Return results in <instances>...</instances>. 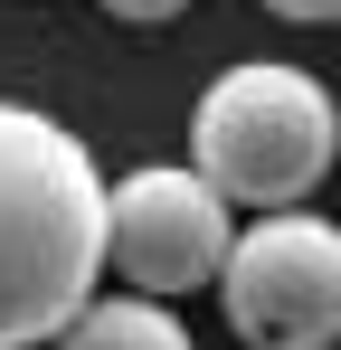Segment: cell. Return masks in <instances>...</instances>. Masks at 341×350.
I'll return each mask as SVG.
<instances>
[{
  "label": "cell",
  "instance_id": "cell-4",
  "mask_svg": "<svg viewBox=\"0 0 341 350\" xmlns=\"http://www.w3.org/2000/svg\"><path fill=\"white\" fill-rule=\"evenodd\" d=\"M227 208L237 199L199 161H142V171H123V189H114V275L133 293H162V303L218 284L227 256H237Z\"/></svg>",
  "mask_w": 341,
  "mask_h": 350
},
{
  "label": "cell",
  "instance_id": "cell-2",
  "mask_svg": "<svg viewBox=\"0 0 341 350\" xmlns=\"http://www.w3.org/2000/svg\"><path fill=\"white\" fill-rule=\"evenodd\" d=\"M190 161L218 180L237 208H256V218L303 208L341 161V105H332L323 76H303L284 57H247L199 95Z\"/></svg>",
  "mask_w": 341,
  "mask_h": 350
},
{
  "label": "cell",
  "instance_id": "cell-7",
  "mask_svg": "<svg viewBox=\"0 0 341 350\" xmlns=\"http://www.w3.org/2000/svg\"><path fill=\"white\" fill-rule=\"evenodd\" d=\"M275 19H341V0H266Z\"/></svg>",
  "mask_w": 341,
  "mask_h": 350
},
{
  "label": "cell",
  "instance_id": "cell-6",
  "mask_svg": "<svg viewBox=\"0 0 341 350\" xmlns=\"http://www.w3.org/2000/svg\"><path fill=\"white\" fill-rule=\"evenodd\" d=\"M105 19H123V29H152V19H180L190 0H95Z\"/></svg>",
  "mask_w": 341,
  "mask_h": 350
},
{
  "label": "cell",
  "instance_id": "cell-5",
  "mask_svg": "<svg viewBox=\"0 0 341 350\" xmlns=\"http://www.w3.org/2000/svg\"><path fill=\"white\" fill-rule=\"evenodd\" d=\"M48 350H190V332H180V312H170L162 293L123 284V293H95Z\"/></svg>",
  "mask_w": 341,
  "mask_h": 350
},
{
  "label": "cell",
  "instance_id": "cell-3",
  "mask_svg": "<svg viewBox=\"0 0 341 350\" xmlns=\"http://www.w3.org/2000/svg\"><path fill=\"white\" fill-rule=\"evenodd\" d=\"M218 303L247 350H332L341 341V228L323 208L256 218L218 275Z\"/></svg>",
  "mask_w": 341,
  "mask_h": 350
},
{
  "label": "cell",
  "instance_id": "cell-1",
  "mask_svg": "<svg viewBox=\"0 0 341 350\" xmlns=\"http://www.w3.org/2000/svg\"><path fill=\"white\" fill-rule=\"evenodd\" d=\"M114 265V189L38 105L0 95V350L57 341Z\"/></svg>",
  "mask_w": 341,
  "mask_h": 350
}]
</instances>
